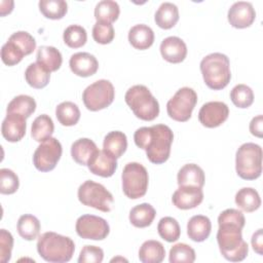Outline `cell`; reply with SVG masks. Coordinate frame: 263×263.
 Wrapping results in <instances>:
<instances>
[{"label":"cell","instance_id":"27","mask_svg":"<svg viewBox=\"0 0 263 263\" xmlns=\"http://www.w3.org/2000/svg\"><path fill=\"white\" fill-rule=\"evenodd\" d=\"M127 138L124 133L120 130H113L108 133L103 142V150L112 155L116 159L126 151Z\"/></svg>","mask_w":263,"mask_h":263},{"label":"cell","instance_id":"32","mask_svg":"<svg viewBox=\"0 0 263 263\" xmlns=\"http://www.w3.org/2000/svg\"><path fill=\"white\" fill-rule=\"evenodd\" d=\"M16 229L22 238L26 240H34L40 233L41 225L35 216L25 214L18 218Z\"/></svg>","mask_w":263,"mask_h":263},{"label":"cell","instance_id":"4","mask_svg":"<svg viewBox=\"0 0 263 263\" xmlns=\"http://www.w3.org/2000/svg\"><path fill=\"white\" fill-rule=\"evenodd\" d=\"M199 66L203 81L211 89H223L230 82V61L226 54L221 52L210 53L201 60Z\"/></svg>","mask_w":263,"mask_h":263},{"label":"cell","instance_id":"36","mask_svg":"<svg viewBox=\"0 0 263 263\" xmlns=\"http://www.w3.org/2000/svg\"><path fill=\"white\" fill-rule=\"evenodd\" d=\"M38 6L40 12L50 20H61L68 11V4L64 0H40Z\"/></svg>","mask_w":263,"mask_h":263},{"label":"cell","instance_id":"22","mask_svg":"<svg viewBox=\"0 0 263 263\" xmlns=\"http://www.w3.org/2000/svg\"><path fill=\"white\" fill-rule=\"evenodd\" d=\"M127 37L132 46L140 50L149 48L154 42V32L149 26L145 24H138L133 26L128 31Z\"/></svg>","mask_w":263,"mask_h":263},{"label":"cell","instance_id":"26","mask_svg":"<svg viewBox=\"0 0 263 263\" xmlns=\"http://www.w3.org/2000/svg\"><path fill=\"white\" fill-rule=\"evenodd\" d=\"M165 257L163 245L154 239L146 240L139 250V259L142 263H160Z\"/></svg>","mask_w":263,"mask_h":263},{"label":"cell","instance_id":"19","mask_svg":"<svg viewBox=\"0 0 263 263\" xmlns=\"http://www.w3.org/2000/svg\"><path fill=\"white\" fill-rule=\"evenodd\" d=\"M69 66L75 75L80 77H89L97 73L99 69V62L93 54L82 51L71 55Z\"/></svg>","mask_w":263,"mask_h":263},{"label":"cell","instance_id":"47","mask_svg":"<svg viewBox=\"0 0 263 263\" xmlns=\"http://www.w3.org/2000/svg\"><path fill=\"white\" fill-rule=\"evenodd\" d=\"M262 126H263V116L261 114H259L252 118L249 128L253 136L262 138L263 137V127Z\"/></svg>","mask_w":263,"mask_h":263},{"label":"cell","instance_id":"14","mask_svg":"<svg viewBox=\"0 0 263 263\" xmlns=\"http://www.w3.org/2000/svg\"><path fill=\"white\" fill-rule=\"evenodd\" d=\"M227 18L233 28L245 29L254 23L256 18V11L251 2L237 1L228 9Z\"/></svg>","mask_w":263,"mask_h":263},{"label":"cell","instance_id":"34","mask_svg":"<svg viewBox=\"0 0 263 263\" xmlns=\"http://www.w3.org/2000/svg\"><path fill=\"white\" fill-rule=\"evenodd\" d=\"M36 110V101L27 95L14 97L6 108V113H17L26 118L30 117Z\"/></svg>","mask_w":263,"mask_h":263},{"label":"cell","instance_id":"45","mask_svg":"<svg viewBox=\"0 0 263 263\" xmlns=\"http://www.w3.org/2000/svg\"><path fill=\"white\" fill-rule=\"evenodd\" d=\"M104 259V251L97 246L86 245L82 248L78 262L79 263H101Z\"/></svg>","mask_w":263,"mask_h":263},{"label":"cell","instance_id":"31","mask_svg":"<svg viewBox=\"0 0 263 263\" xmlns=\"http://www.w3.org/2000/svg\"><path fill=\"white\" fill-rule=\"evenodd\" d=\"M54 130L52 119L47 114L37 116L31 126V136L36 142H44L51 138Z\"/></svg>","mask_w":263,"mask_h":263},{"label":"cell","instance_id":"44","mask_svg":"<svg viewBox=\"0 0 263 263\" xmlns=\"http://www.w3.org/2000/svg\"><path fill=\"white\" fill-rule=\"evenodd\" d=\"M24 57V52L9 40H7V42L1 47V60L7 66H14L18 64Z\"/></svg>","mask_w":263,"mask_h":263},{"label":"cell","instance_id":"11","mask_svg":"<svg viewBox=\"0 0 263 263\" xmlns=\"http://www.w3.org/2000/svg\"><path fill=\"white\" fill-rule=\"evenodd\" d=\"M63 152L62 144L57 138L42 142L33 154V164L40 172H50L58 164Z\"/></svg>","mask_w":263,"mask_h":263},{"label":"cell","instance_id":"10","mask_svg":"<svg viewBox=\"0 0 263 263\" xmlns=\"http://www.w3.org/2000/svg\"><path fill=\"white\" fill-rule=\"evenodd\" d=\"M197 103V93L191 87L184 86L168 100L166 104L167 115L179 122L190 119L192 111Z\"/></svg>","mask_w":263,"mask_h":263},{"label":"cell","instance_id":"50","mask_svg":"<svg viewBox=\"0 0 263 263\" xmlns=\"http://www.w3.org/2000/svg\"><path fill=\"white\" fill-rule=\"evenodd\" d=\"M117 260H121V261H127L126 259H123V258H114L111 260V262H114V261H117Z\"/></svg>","mask_w":263,"mask_h":263},{"label":"cell","instance_id":"20","mask_svg":"<svg viewBox=\"0 0 263 263\" xmlns=\"http://www.w3.org/2000/svg\"><path fill=\"white\" fill-rule=\"evenodd\" d=\"M205 176L203 170L195 163H187L183 165L177 175L179 186H194L202 188L204 185Z\"/></svg>","mask_w":263,"mask_h":263},{"label":"cell","instance_id":"21","mask_svg":"<svg viewBox=\"0 0 263 263\" xmlns=\"http://www.w3.org/2000/svg\"><path fill=\"white\" fill-rule=\"evenodd\" d=\"M211 230V220L203 215H195L187 223V234L190 239L196 242L204 241L210 236Z\"/></svg>","mask_w":263,"mask_h":263},{"label":"cell","instance_id":"48","mask_svg":"<svg viewBox=\"0 0 263 263\" xmlns=\"http://www.w3.org/2000/svg\"><path fill=\"white\" fill-rule=\"evenodd\" d=\"M263 229L259 228L256 232L253 233L252 238H251V243L253 247V250L258 254L262 255L263 254Z\"/></svg>","mask_w":263,"mask_h":263},{"label":"cell","instance_id":"46","mask_svg":"<svg viewBox=\"0 0 263 263\" xmlns=\"http://www.w3.org/2000/svg\"><path fill=\"white\" fill-rule=\"evenodd\" d=\"M13 247L12 234L5 230H0V261L1 263H7L11 258V251Z\"/></svg>","mask_w":263,"mask_h":263},{"label":"cell","instance_id":"15","mask_svg":"<svg viewBox=\"0 0 263 263\" xmlns=\"http://www.w3.org/2000/svg\"><path fill=\"white\" fill-rule=\"evenodd\" d=\"M202 200V188L194 186H179L172 197L173 204L180 210L194 209L198 206Z\"/></svg>","mask_w":263,"mask_h":263},{"label":"cell","instance_id":"29","mask_svg":"<svg viewBox=\"0 0 263 263\" xmlns=\"http://www.w3.org/2000/svg\"><path fill=\"white\" fill-rule=\"evenodd\" d=\"M235 203L243 212L252 213L261 205V198L258 191L252 187H243L235 194Z\"/></svg>","mask_w":263,"mask_h":263},{"label":"cell","instance_id":"37","mask_svg":"<svg viewBox=\"0 0 263 263\" xmlns=\"http://www.w3.org/2000/svg\"><path fill=\"white\" fill-rule=\"evenodd\" d=\"M157 231L161 238L167 242H174L181 235V228L178 221L173 217H163L159 220Z\"/></svg>","mask_w":263,"mask_h":263},{"label":"cell","instance_id":"7","mask_svg":"<svg viewBox=\"0 0 263 263\" xmlns=\"http://www.w3.org/2000/svg\"><path fill=\"white\" fill-rule=\"evenodd\" d=\"M123 193L130 199L143 197L148 189L149 176L146 167L139 162H128L121 174Z\"/></svg>","mask_w":263,"mask_h":263},{"label":"cell","instance_id":"18","mask_svg":"<svg viewBox=\"0 0 263 263\" xmlns=\"http://www.w3.org/2000/svg\"><path fill=\"white\" fill-rule=\"evenodd\" d=\"M160 53L162 58L172 64L183 62L187 55L186 43L177 36H170L162 40L160 44Z\"/></svg>","mask_w":263,"mask_h":263},{"label":"cell","instance_id":"40","mask_svg":"<svg viewBox=\"0 0 263 263\" xmlns=\"http://www.w3.org/2000/svg\"><path fill=\"white\" fill-rule=\"evenodd\" d=\"M195 251L187 243L179 242L174 245L168 254L171 263H192L195 261Z\"/></svg>","mask_w":263,"mask_h":263},{"label":"cell","instance_id":"5","mask_svg":"<svg viewBox=\"0 0 263 263\" xmlns=\"http://www.w3.org/2000/svg\"><path fill=\"white\" fill-rule=\"evenodd\" d=\"M124 101L134 114L145 121L154 120L159 114V104L149 88L137 84L127 89Z\"/></svg>","mask_w":263,"mask_h":263},{"label":"cell","instance_id":"17","mask_svg":"<svg viewBox=\"0 0 263 263\" xmlns=\"http://www.w3.org/2000/svg\"><path fill=\"white\" fill-rule=\"evenodd\" d=\"M87 167L96 176L103 178H109L114 175L117 168L116 158L108 154L104 150H98L90 157L87 163Z\"/></svg>","mask_w":263,"mask_h":263},{"label":"cell","instance_id":"13","mask_svg":"<svg viewBox=\"0 0 263 263\" xmlns=\"http://www.w3.org/2000/svg\"><path fill=\"white\" fill-rule=\"evenodd\" d=\"M229 115L228 106L220 101H212L203 104L198 112L199 122L209 128L220 126Z\"/></svg>","mask_w":263,"mask_h":263},{"label":"cell","instance_id":"1","mask_svg":"<svg viewBox=\"0 0 263 263\" xmlns=\"http://www.w3.org/2000/svg\"><path fill=\"white\" fill-rule=\"evenodd\" d=\"M245 224L242 212L236 209H227L218 217L217 242L222 256L230 262L242 261L248 256L249 246L242 238Z\"/></svg>","mask_w":263,"mask_h":263},{"label":"cell","instance_id":"16","mask_svg":"<svg viewBox=\"0 0 263 263\" xmlns=\"http://www.w3.org/2000/svg\"><path fill=\"white\" fill-rule=\"evenodd\" d=\"M26 117L17 113H7L1 124L3 138L11 143L21 141L26 135Z\"/></svg>","mask_w":263,"mask_h":263},{"label":"cell","instance_id":"30","mask_svg":"<svg viewBox=\"0 0 263 263\" xmlns=\"http://www.w3.org/2000/svg\"><path fill=\"white\" fill-rule=\"evenodd\" d=\"M25 79L31 87L41 89L48 84L50 80V72L39 63H32L25 71Z\"/></svg>","mask_w":263,"mask_h":263},{"label":"cell","instance_id":"2","mask_svg":"<svg viewBox=\"0 0 263 263\" xmlns=\"http://www.w3.org/2000/svg\"><path fill=\"white\" fill-rule=\"evenodd\" d=\"M135 144L146 151L147 158L154 164L165 162L171 154L173 130L165 124L143 126L134 134Z\"/></svg>","mask_w":263,"mask_h":263},{"label":"cell","instance_id":"39","mask_svg":"<svg viewBox=\"0 0 263 263\" xmlns=\"http://www.w3.org/2000/svg\"><path fill=\"white\" fill-rule=\"evenodd\" d=\"M230 99L234 106L240 109L249 108L254 102V92L246 84H237L230 91Z\"/></svg>","mask_w":263,"mask_h":263},{"label":"cell","instance_id":"41","mask_svg":"<svg viewBox=\"0 0 263 263\" xmlns=\"http://www.w3.org/2000/svg\"><path fill=\"white\" fill-rule=\"evenodd\" d=\"M8 40L14 43L24 52L25 55L31 54L36 48L35 38L26 31H17L11 34Z\"/></svg>","mask_w":263,"mask_h":263},{"label":"cell","instance_id":"49","mask_svg":"<svg viewBox=\"0 0 263 263\" xmlns=\"http://www.w3.org/2000/svg\"><path fill=\"white\" fill-rule=\"evenodd\" d=\"M0 5H1L0 14H1V16H4L12 11L14 3H13V1H1Z\"/></svg>","mask_w":263,"mask_h":263},{"label":"cell","instance_id":"43","mask_svg":"<svg viewBox=\"0 0 263 263\" xmlns=\"http://www.w3.org/2000/svg\"><path fill=\"white\" fill-rule=\"evenodd\" d=\"M20 181L17 175L9 168L0 170V192L2 194H13L17 191Z\"/></svg>","mask_w":263,"mask_h":263},{"label":"cell","instance_id":"35","mask_svg":"<svg viewBox=\"0 0 263 263\" xmlns=\"http://www.w3.org/2000/svg\"><path fill=\"white\" fill-rule=\"evenodd\" d=\"M120 13V7L116 1L102 0L95 7V17L97 22H106L112 24Z\"/></svg>","mask_w":263,"mask_h":263},{"label":"cell","instance_id":"23","mask_svg":"<svg viewBox=\"0 0 263 263\" xmlns=\"http://www.w3.org/2000/svg\"><path fill=\"white\" fill-rule=\"evenodd\" d=\"M96 143L88 138H80L71 146V156L80 165H87L88 160L98 151Z\"/></svg>","mask_w":263,"mask_h":263},{"label":"cell","instance_id":"25","mask_svg":"<svg viewBox=\"0 0 263 263\" xmlns=\"http://www.w3.org/2000/svg\"><path fill=\"white\" fill-rule=\"evenodd\" d=\"M156 216L155 209L147 202L140 203L129 211V222L137 228H145L152 224Z\"/></svg>","mask_w":263,"mask_h":263},{"label":"cell","instance_id":"6","mask_svg":"<svg viewBox=\"0 0 263 263\" xmlns=\"http://www.w3.org/2000/svg\"><path fill=\"white\" fill-rule=\"evenodd\" d=\"M235 170L243 180H256L262 173V148L255 143H245L236 151Z\"/></svg>","mask_w":263,"mask_h":263},{"label":"cell","instance_id":"42","mask_svg":"<svg viewBox=\"0 0 263 263\" xmlns=\"http://www.w3.org/2000/svg\"><path fill=\"white\" fill-rule=\"evenodd\" d=\"M115 36L113 25L106 22H96L92 27V38L97 43L109 44Z\"/></svg>","mask_w":263,"mask_h":263},{"label":"cell","instance_id":"3","mask_svg":"<svg viewBox=\"0 0 263 263\" xmlns=\"http://www.w3.org/2000/svg\"><path fill=\"white\" fill-rule=\"evenodd\" d=\"M36 247L40 257L50 263L68 262L72 259L75 251V243L72 238L53 231L41 234Z\"/></svg>","mask_w":263,"mask_h":263},{"label":"cell","instance_id":"33","mask_svg":"<svg viewBox=\"0 0 263 263\" xmlns=\"http://www.w3.org/2000/svg\"><path fill=\"white\" fill-rule=\"evenodd\" d=\"M80 110L76 104L70 101L62 102L55 108V116L64 126H73L80 119Z\"/></svg>","mask_w":263,"mask_h":263},{"label":"cell","instance_id":"9","mask_svg":"<svg viewBox=\"0 0 263 263\" xmlns=\"http://www.w3.org/2000/svg\"><path fill=\"white\" fill-rule=\"evenodd\" d=\"M115 98L113 84L106 79H100L89 84L82 92V101L89 111H99L109 107Z\"/></svg>","mask_w":263,"mask_h":263},{"label":"cell","instance_id":"38","mask_svg":"<svg viewBox=\"0 0 263 263\" xmlns=\"http://www.w3.org/2000/svg\"><path fill=\"white\" fill-rule=\"evenodd\" d=\"M63 39L66 45L71 48L82 47L87 40L86 30L80 25H70L63 34Z\"/></svg>","mask_w":263,"mask_h":263},{"label":"cell","instance_id":"12","mask_svg":"<svg viewBox=\"0 0 263 263\" xmlns=\"http://www.w3.org/2000/svg\"><path fill=\"white\" fill-rule=\"evenodd\" d=\"M75 229L80 237L92 240H103L110 232V226L104 218L89 214L77 219Z\"/></svg>","mask_w":263,"mask_h":263},{"label":"cell","instance_id":"28","mask_svg":"<svg viewBox=\"0 0 263 263\" xmlns=\"http://www.w3.org/2000/svg\"><path fill=\"white\" fill-rule=\"evenodd\" d=\"M154 21L156 25L164 30L173 28L179 21V9L172 2H163L155 12Z\"/></svg>","mask_w":263,"mask_h":263},{"label":"cell","instance_id":"8","mask_svg":"<svg viewBox=\"0 0 263 263\" xmlns=\"http://www.w3.org/2000/svg\"><path fill=\"white\" fill-rule=\"evenodd\" d=\"M79 201L86 205L91 206L96 210L108 213L112 210L114 202L113 195L100 183L87 180L83 182L77 191Z\"/></svg>","mask_w":263,"mask_h":263},{"label":"cell","instance_id":"24","mask_svg":"<svg viewBox=\"0 0 263 263\" xmlns=\"http://www.w3.org/2000/svg\"><path fill=\"white\" fill-rule=\"evenodd\" d=\"M36 60L37 63L43 66L50 73L58 71L63 63V58L60 50L48 45H42L38 48Z\"/></svg>","mask_w":263,"mask_h":263}]
</instances>
